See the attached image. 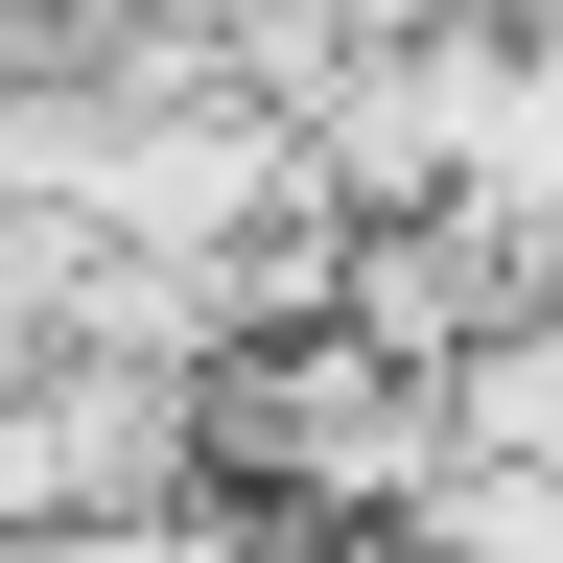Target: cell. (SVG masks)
I'll use <instances>...</instances> for the list:
<instances>
[{"label":"cell","instance_id":"1","mask_svg":"<svg viewBox=\"0 0 563 563\" xmlns=\"http://www.w3.org/2000/svg\"><path fill=\"white\" fill-rule=\"evenodd\" d=\"M422 470H446V399L376 376L352 329H282L211 376V517H282V540H399Z\"/></svg>","mask_w":563,"mask_h":563},{"label":"cell","instance_id":"2","mask_svg":"<svg viewBox=\"0 0 563 563\" xmlns=\"http://www.w3.org/2000/svg\"><path fill=\"white\" fill-rule=\"evenodd\" d=\"M446 470H517V493H563V306H540V329H493L470 376H446Z\"/></svg>","mask_w":563,"mask_h":563},{"label":"cell","instance_id":"3","mask_svg":"<svg viewBox=\"0 0 563 563\" xmlns=\"http://www.w3.org/2000/svg\"><path fill=\"white\" fill-rule=\"evenodd\" d=\"M399 540H422V563H563V493H517V470H422Z\"/></svg>","mask_w":563,"mask_h":563}]
</instances>
